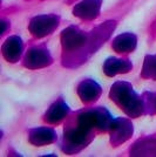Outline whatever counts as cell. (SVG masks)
<instances>
[{
    "instance_id": "1",
    "label": "cell",
    "mask_w": 156,
    "mask_h": 157,
    "mask_svg": "<svg viewBox=\"0 0 156 157\" xmlns=\"http://www.w3.org/2000/svg\"><path fill=\"white\" fill-rule=\"evenodd\" d=\"M109 98L130 117H138L146 113L144 102L128 82L117 81L111 89Z\"/></svg>"
},
{
    "instance_id": "2",
    "label": "cell",
    "mask_w": 156,
    "mask_h": 157,
    "mask_svg": "<svg viewBox=\"0 0 156 157\" xmlns=\"http://www.w3.org/2000/svg\"><path fill=\"white\" fill-rule=\"evenodd\" d=\"M88 41H91V35L82 32L75 26H69L61 33L62 48L64 51H67V52L78 51L85 46Z\"/></svg>"
},
{
    "instance_id": "3",
    "label": "cell",
    "mask_w": 156,
    "mask_h": 157,
    "mask_svg": "<svg viewBox=\"0 0 156 157\" xmlns=\"http://www.w3.org/2000/svg\"><path fill=\"white\" fill-rule=\"evenodd\" d=\"M59 22L60 18L55 14L37 15L31 20L28 28L35 38H44L53 33V31L59 26Z\"/></svg>"
},
{
    "instance_id": "4",
    "label": "cell",
    "mask_w": 156,
    "mask_h": 157,
    "mask_svg": "<svg viewBox=\"0 0 156 157\" xmlns=\"http://www.w3.org/2000/svg\"><path fill=\"white\" fill-rule=\"evenodd\" d=\"M109 131L111 144L116 147L131 137L134 128L131 122L127 118H114L109 127Z\"/></svg>"
},
{
    "instance_id": "5",
    "label": "cell",
    "mask_w": 156,
    "mask_h": 157,
    "mask_svg": "<svg viewBox=\"0 0 156 157\" xmlns=\"http://www.w3.org/2000/svg\"><path fill=\"white\" fill-rule=\"evenodd\" d=\"M52 63V56L45 47H32L25 56L24 65L29 69H39Z\"/></svg>"
},
{
    "instance_id": "6",
    "label": "cell",
    "mask_w": 156,
    "mask_h": 157,
    "mask_svg": "<svg viewBox=\"0 0 156 157\" xmlns=\"http://www.w3.org/2000/svg\"><path fill=\"white\" fill-rule=\"evenodd\" d=\"M101 0H82L73 8V14L80 19L93 20L98 18L101 10Z\"/></svg>"
},
{
    "instance_id": "7",
    "label": "cell",
    "mask_w": 156,
    "mask_h": 157,
    "mask_svg": "<svg viewBox=\"0 0 156 157\" xmlns=\"http://www.w3.org/2000/svg\"><path fill=\"white\" fill-rule=\"evenodd\" d=\"M78 94L84 103L95 102L101 95V87L93 80H84L78 86Z\"/></svg>"
},
{
    "instance_id": "8",
    "label": "cell",
    "mask_w": 156,
    "mask_h": 157,
    "mask_svg": "<svg viewBox=\"0 0 156 157\" xmlns=\"http://www.w3.org/2000/svg\"><path fill=\"white\" fill-rule=\"evenodd\" d=\"M24 45L19 36L13 35L7 38L2 45V55L8 62H17L22 54Z\"/></svg>"
},
{
    "instance_id": "9",
    "label": "cell",
    "mask_w": 156,
    "mask_h": 157,
    "mask_svg": "<svg viewBox=\"0 0 156 157\" xmlns=\"http://www.w3.org/2000/svg\"><path fill=\"white\" fill-rule=\"evenodd\" d=\"M29 142L33 145L41 147V145H48L57 141V134L52 128L47 127H40L29 131Z\"/></svg>"
},
{
    "instance_id": "10",
    "label": "cell",
    "mask_w": 156,
    "mask_h": 157,
    "mask_svg": "<svg viewBox=\"0 0 156 157\" xmlns=\"http://www.w3.org/2000/svg\"><path fill=\"white\" fill-rule=\"evenodd\" d=\"M131 68H133V65L128 60L108 58L103 65V72L108 76H115L116 74L128 73Z\"/></svg>"
},
{
    "instance_id": "11",
    "label": "cell",
    "mask_w": 156,
    "mask_h": 157,
    "mask_svg": "<svg viewBox=\"0 0 156 157\" xmlns=\"http://www.w3.org/2000/svg\"><path fill=\"white\" fill-rule=\"evenodd\" d=\"M136 45L137 39L135 34L123 33V34L117 35L116 38L113 40L111 47L117 53H129L136 48Z\"/></svg>"
},
{
    "instance_id": "12",
    "label": "cell",
    "mask_w": 156,
    "mask_h": 157,
    "mask_svg": "<svg viewBox=\"0 0 156 157\" xmlns=\"http://www.w3.org/2000/svg\"><path fill=\"white\" fill-rule=\"evenodd\" d=\"M69 114V107L62 100L53 103L45 114V121L47 123H59Z\"/></svg>"
},
{
    "instance_id": "13",
    "label": "cell",
    "mask_w": 156,
    "mask_h": 157,
    "mask_svg": "<svg viewBox=\"0 0 156 157\" xmlns=\"http://www.w3.org/2000/svg\"><path fill=\"white\" fill-rule=\"evenodd\" d=\"M131 156H156V138H143L130 149Z\"/></svg>"
},
{
    "instance_id": "14",
    "label": "cell",
    "mask_w": 156,
    "mask_h": 157,
    "mask_svg": "<svg viewBox=\"0 0 156 157\" xmlns=\"http://www.w3.org/2000/svg\"><path fill=\"white\" fill-rule=\"evenodd\" d=\"M142 76L144 78L156 80V55H147L146 56Z\"/></svg>"
},
{
    "instance_id": "15",
    "label": "cell",
    "mask_w": 156,
    "mask_h": 157,
    "mask_svg": "<svg viewBox=\"0 0 156 157\" xmlns=\"http://www.w3.org/2000/svg\"><path fill=\"white\" fill-rule=\"evenodd\" d=\"M147 95L148 98L143 100L146 111L150 114H156V94H147Z\"/></svg>"
}]
</instances>
